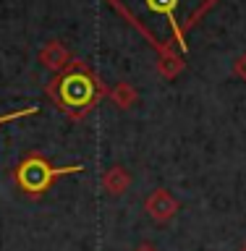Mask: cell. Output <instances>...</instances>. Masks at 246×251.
Returning a JSON list of instances; mask_svg holds the SVG:
<instances>
[{
	"mask_svg": "<svg viewBox=\"0 0 246 251\" xmlns=\"http://www.w3.org/2000/svg\"><path fill=\"white\" fill-rule=\"evenodd\" d=\"M47 94L58 110H63L74 121H82L102 97H108V86L84 60H71L63 74L47 81Z\"/></svg>",
	"mask_w": 246,
	"mask_h": 251,
	"instance_id": "6da1fadb",
	"label": "cell"
},
{
	"mask_svg": "<svg viewBox=\"0 0 246 251\" xmlns=\"http://www.w3.org/2000/svg\"><path fill=\"white\" fill-rule=\"evenodd\" d=\"M134 251H157V249L152 246V243H141V246H139V249H134Z\"/></svg>",
	"mask_w": 246,
	"mask_h": 251,
	"instance_id": "30bf717a",
	"label": "cell"
},
{
	"mask_svg": "<svg viewBox=\"0 0 246 251\" xmlns=\"http://www.w3.org/2000/svg\"><path fill=\"white\" fill-rule=\"evenodd\" d=\"M144 209L155 223H168V220H173L178 215L181 201L168 191V188H155V191L144 199Z\"/></svg>",
	"mask_w": 246,
	"mask_h": 251,
	"instance_id": "277c9868",
	"label": "cell"
},
{
	"mask_svg": "<svg viewBox=\"0 0 246 251\" xmlns=\"http://www.w3.org/2000/svg\"><path fill=\"white\" fill-rule=\"evenodd\" d=\"M110 5L115 8V11H123V8H131L134 3L144 8V16L131 24L134 29H141V24H144V19H165V24H168L170 34H173V42L178 45L181 52L189 55V42H186V34L191 31L196 24H199V19L207 11L204 8H196V5H189L184 3V0H108ZM199 3H210L215 5L218 0H199Z\"/></svg>",
	"mask_w": 246,
	"mask_h": 251,
	"instance_id": "7a4b0ae2",
	"label": "cell"
},
{
	"mask_svg": "<svg viewBox=\"0 0 246 251\" xmlns=\"http://www.w3.org/2000/svg\"><path fill=\"white\" fill-rule=\"evenodd\" d=\"M241 251H246V243H244V246H241Z\"/></svg>",
	"mask_w": 246,
	"mask_h": 251,
	"instance_id": "8fae6325",
	"label": "cell"
},
{
	"mask_svg": "<svg viewBox=\"0 0 246 251\" xmlns=\"http://www.w3.org/2000/svg\"><path fill=\"white\" fill-rule=\"evenodd\" d=\"M74 60L71 58V52H68V47L60 42V39H50L42 50H39V63L47 68V71H53L55 76L63 74V71L68 68V63Z\"/></svg>",
	"mask_w": 246,
	"mask_h": 251,
	"instance_id": "5b68a950",
	"label": "cell"
},
{
	"mask_svg": "<svg viewBox=\"0 0 246 251\" xmlns=\"http://www.w3.org/2000/svg\"><path fill=\"white\" fill-rule=\"evenodd\" d=\"M39 107L37 105H29V107H21V110H13V113H5L0 115V126L8 123V121H21V118H29V115H37Z\"/></svg>",
	"mask_w": 246,
	"mask_h": 251,
	"instance_id": "ba28073f",
	"label": "cell"
},
{
	"mask_svg": "<svg viewBox=\"0 0 246 251\" xmlns=\"http://www.w3.org/2000/svg\"><path fill=\"white\" fill-rule=\"evenodd\" d=\"M74 173H84V165H66V168H58V165H53L39 152H29L19 165H16L13 180H16V186H19V191H24L27 196H39L58 178L74 176Z\"/></svg>",
	"mask_w": 246,
	"mask_h": 251,
	"instance_id": "3957f363",
	"label": "cell"
},
{
	"mask_svg": "<svg viewBox=\"0 0 246 251\" xmlns=\"http://www.w3.org/2000/svg\"><path fill=\"white\" fill-rule=\"evenodd\" d=\"M233 74L241 78V81H246V52H241L239 58L233 60Z\"/></svg>",
	"mask_w": 246,
	"mask_h": 251,
	"instance_id": "9c48e42d",
	"label": "cell"
},
{
	"mask_svg": "<svg viewBox=\"0 0 246 251\" xmlns=\"http://www.w3.org/2000/svg\"><path fill=\"white\" fill-rule=\"evenodd\" d=\"M108 97L113 100V105L115 107H121V110H129L137 105V100H139V94L137 89L129 84V81H121V84H115L113 89H108Z\"/></svg>",
	"mask_w": 246,
	"mask_h": 251,
	"instance_id": "52a82bcc",
	"label": "cell"
},
{
	"mask_svg": "<svg viewBox=\"0 0 246 251\" xmlns=\"http://www.w3.org/2000/svg\"><path fill=\"white\" fill-rule=\"evenodd\" d=\"M131 186V173L123 168V165H110V168L102 173V188L110 196H123Z\"/></svg>",
	"mask_w": 246,
	"mask_h": 251,
	"instance_id": "8992f818",
	"label": "cell"
}]
</instances>
